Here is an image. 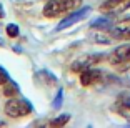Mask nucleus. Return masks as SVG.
Instances as JSON below:
<instances>
[{
  "label": "nucleus",
  "mask_w": 130,
  "mask_h": 128,
  "mask_svg": "<svg viewBox=\"0 0 130 128\" xmlns=\"http://www.w3.org/2000/svg\"><path fill=\"white\" fill-rule=\"evenodd\" d=\"M90 12H92V7H88V5H84L82 8H77V10H72L69 15H67L57 25V30H63V28H69V27L75 25L77 22H82V20H84Z\"/></svg>",
  "instance_id": "3"
},
{
  "label": "nucleus",
  "mask_w": 130,
  "mask_h": 128,
  "mask_svg": "<svg viewBox=\"0 0 130 128\" xmlns=\"http://www.w3.org/2000/svg\"><path fill=\"white\" fill-rule=\"evenodd\" d=\"M103 53H95V55H85V57H82V58H78L77 62H73V65H72V70L73 72H84V70H87V68H92L93 65L97 63L99 60H102L103 58Z\"/></svg>",
  "instance_id": "5"
},
{
  "label": "nucleus",
  "mask_w": 130,
  "mask_h": 128,
  "mask_svg": "<svg viewBox=\"0 0 130 128\" xmlns=\"http://www.w3.org/2000/svg\"><path fill=\"white\" fill-rule=\"evenodd\" d=\"M0 45H4V40H2V37H0Z\"/></svg>",
  "instance_id": "17"
},
{
  "label": "nucleus",
  "mask_w": 130,
  "mask_h": 128,
  "mask_svg": "<svg viewBox=\"0 0 130 128\" xmlns=\"http://www.w3.org/2000/svg\"><path fill=\"white\" fill-rule=\"evenodd\" d=\"M10 80V77H8V72L5 70L2 65H0V85H5V83Z\"/></svg>",
  "instance_id": "14"
},
{
  "label": "nucleus",
  "mask_w": 130,
  "mask_h": 128,
  "mask_svg": "<svg viewBox=\"0 0 130 128\" xmlns=\"http://www.w3.org/2000/svg\"><path fill=\"white\" fill-rule=\"evenodd\" d=\"M120 75H122V80H123V82H125L127 85H130V65H128V67H125V68H123Z\"/></svg>",
  "instance_id": "15"
},
{
  "label": "nucleus",
  "mask_w": 130,
  "mask_h": 128,
  "mask_svg": "<svg viewBox=\"0 0 130 128\" xmlns=\"http://www.w3.org/2000/svg\"><path fill=\"white\" fill-rule=\"evenodd\" d=\"M69 120H70V115L63 113V115H60V117H57L55 120L50 121V125H52V126H65V125L69 123Z\"/></svg>",
  "instance_id": "9"
},
{
  "label": "nucleus",
  "mask_w": 130,
  "mask_h": 128,
  "mask_svg": "<svg viewBox=\"0 0 130 128\" xmlns=\"http://www.w3.org/2000/svg\"><path fill=\"white\" fill-rule=\"evenodd\" d=\"M100 8L107 13H120L130 8V0H107L102 4Z\"/></svg>",
  "instance_id": "7"
},
{
  "label": "nucleus",
  "mask_w": 130,
  "mask_h": 128,
  "mask_svg": "<svg viewBox=\"0 0 130 128\" xmlns=\"http://www.w3.org/2000/svg\"><path fill=\"white\" fill-rule=\"evenodd\" d=\"M5 17V12H4V7H2V5H0V20L4 19Z\"/></svg>",
  "instance_id": "16"
},
{
  "label": "nucleus",
  "mask_w": 130,
  "mask_h": 128,
  "mask_svg": "<svg viewBox=\"0 0 130 128\" xmlns=\"http://www.w3.org/2000/svg\"><path fill=\"white\" fill-rule=\"evenodd\" d=\"M32 105L27 100H17V98H10L7 103H5V113H7L10 118H22L27 117L32 113Z\"/></svg>",
  "instance_id": "2"
},
{
  "label": "nucleus",
  "mask_w": 130,
  "mask_h": 128,
  "mask_svg": "<svg viewBox=\"0 0 130 128\" xmlns=\"http://www.w3.org/2000/svg\"><path fill=\"white\" fill-rule=\"evenodd\" d=\"M62 100H63V92H62V90H58V92H57V98L54 100L52 106H54L55 110H58V108L62 106Z\"/></svg>",
  "instance_id": "13"
},
{
  "label": "nucleus",
  "mask_w": 130,
  "mask_h": 128,
  "mask_svg": "<svg viewBox=\"0 0 130 128\" xmlns=\"http://www.w3.org/2000/svg\"><path fill=\"white\" fill-rule=\"evenodd\" d=\"M115 112L120 117H123L125 120L130 121V97H122L119 102L115 103Z\"/></svg>",
  "instance_id": "8"
},
{
  "label": "nucleus",
  "mask_w": 130,
  "mask_h": 128,
  "mask_svg": "<svg viewBox=\"0 0 130 128\" xmlns=\"http://www.w3.org/2000/svg\"><path fill=\"white\" fill-rule=\"evenodd\" d=\"M90 27H95V28H112V22L108 19H97L90 23Z\"/></svg>",
  "instance_id": "11"
},
{
  "label": "nucleus",
  "mask_w": 130,
  "mask_h": 128,
  "mask_svg": "<svg viewBox=\"0 0 130 128\" xmlns=\"http://www.w3.org/2000/svg\"><path fill=\"white\" fill-rule=\"evenodd\" d=\"M82 5V0H48L43 7V15L47 19H55L65 12H72Z\"/></svg>",
  "instance_id": "1"
},
{
  "label": "nucleus",
  "mask_w": 130,
  "mask_h": 128,
  "mask_svg": "<svg viewBox=\"0 0 130 128\" xmlns=\"http://www.w3.org/2000/svg\"><path fill=\"white\" fill-rule=\"evenodd\" d=\"M5 32H7V35L8 37H12V38H15V37H19V27L15 25V23H8L7 25V28H5Z\"/></svg>",
  "instance_id": "12"
},
{
  "label": "nucleus",
  "mask_w": 130,
  "mask_h": 128,
  "mask_svg": "<svg viewBox=\"0 0 130 128\" xmlns=\"http://www.w3.org/2000/svg\"><path fill=\"white\" fill-rule=\"evenodd\" d=\"M17 92H19V87H17V83H15V82H12V80H8V82L5 83L4 95H7V97H10V95H15Z\"/></svg>",
  "instance_id": "10"
},
{
  "label": "nucleus",
  "mask_w": 130,
  "mask_h": 128,
  "mask_svg": "<svg viewBox=\"0 0 130 128\" xmlns=\"http://www.w3.org/2000/svg\"><path fill=\"white\" fill-rule=\"evenodd\" d=\"M105 78V73L100 70H93V68H87L84 72H80V83L84 87H92L97 83H102Z\"/></svg>",
  "instance_id": "4"
},
{
  "label": "nucleus",
  "mask_w": 130,
  "mask_h": 128,
  "mask_svg": "<svg viewBox=\"0 0 130 128\" xmlns=\"http://www.w3.org/2000/svg\"><path fill=\"white\" fill-rule=\"evenodd\" d=\"M108 62L112 65H119V63H127L130 62V43L120 45L108 55Z\"/></svg>",
  "instance_id": "6"
}]
</instances>
